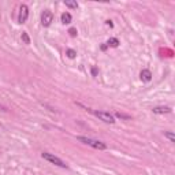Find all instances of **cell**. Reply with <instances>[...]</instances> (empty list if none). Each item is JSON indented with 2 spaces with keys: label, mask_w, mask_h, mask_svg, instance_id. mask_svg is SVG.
Returning <instances> with one entry per match:
<instances>
[{
  "label": "cell",
  "mask_w": 175,
  "mask_h": 175,
  "mask_svg": "<svg viewBox=\"0 0 175 175\" xmlns=\"http://www.w3.org/2000/svg\"><path fill=\"white\" fill-rule=\"evenodd\" d=\"M115 115H116V116H118V118H125V119H129V118H130L129 115H125V114H121V112H116V114H115Z\"/></svg>",
  "instance_id": "5bb4252c"
},
{
  "label": "cell",
  "mask_w": 175,
  "mask_h": 175,
  "mask_svg": "<svg viewBox=\"0 0 175 175\" xmlns=\"http://www.w3.org/2000/svg\"><path fill=\"white\" fill-rule=\"evenodd\" d=\"M68 33H70V36H71V37H75V36H77V29H70Z\"/></svg>",
  "instance_id": "9a60e30c"
},
{
  "label": "cell",
  "mask_w": 175,
  "mask_h": 175,
  "mask_svg": "<svg viewBox=\"0 0 175 175\" xmlns=\"http://www.w3.org/2000/svg\"><path fill=\"white\" fill-rule=\"evenodd\" d=\"M152 111H153L155 114H170L171 108L170 107H155Z\"/></svg>",
  "instance_id": "ba28073f"
},
{
  "label": "cell",
  "mask_w": 175,
  "mask_h": 175,
  "mask_svg": "<svg viewBox=\"0 0 175 175\" xmlns=\"http://www.w3.org/2000/svg\"><path fill=\"white\" fill-rule=\"evenodd\" d=\"M65 6L68 8H78V3H77V1H73V0H66Z\"/></svg>",
  "instance_id": "30bf717a"
},
{
  "label": "cell",
  "mask_w": 175,
  "mask_h": 175,
  "mask_svg": "<svg viewBox=\"0 0 175 175\" xmlns=\"http://www.w3.org/2000/svg\"><path fill=\"white\" fill-rule=\"evenodd\" d=\"M119 40L118 38H115V37H111V38H108L107 41V45L108 46H112V48H116V46H119Z\"/></svg>",
  "instance_id": "9c48e42d"
},
{
  "label": "cell",
  "mask_w": 175,
  "mask_h": 175,
  "mask_svg": "<svg viewBox=\"0 0 175 175\" xmlns=\"http://www.w3.org/2000/svg\"><path fill=\"white\" fill-rule=\"evenodd\" d=\"M77 139H78L79 142L86 144V145H89V147L94 148V149H99V150L107 149V145L104 142H101V141H99V139H93V138H89V137H82V136L77 137Z\"/></svg>",
  "instance_id": "6da1fadb"
},
{
  "label": "cell",
  "mask_w": 175,
  "mask_h": 175,
  "mask_svg": "<svg viewBox=\"0 0 175 175\" xmlns=\"http://www.w3.org/2000/svg\"><path fill=\"white\" fill-rule=\"evenodd\" d=\"M66 55H67L70 59H74V57L77 56V51H74V49H67V51H66Z\"/></svg>",
  "instance_id": "4fadbf2b"
},
{
  "label": "cell",
  "mask_w": 175,
  "mask_h": 175,
  "mask_svg": "<svg viewBox=\"0 0 175 175\" xmlns=\"http://www.w3.org/2000/svg\"><path fill=\"white\" fill-rule=\"evenodd\" d=\"M164 137L166 138H168L171 142H175V136H174V133H171V131H166L164 133Z\"/></svg>",
  "instance_id": "7c38bea8"
},
{
  "label": "cell",
  "mask_w": 175,
  "mask_h": 175,
  "mask_svg": "<svg viewBox=\"0 0 175 175\" xmlns=\"http://www.w3.org/2000/svg\"><path fill=\"white\" fill-rule=\"evenodd\" d=\"M28 17H29V8L26 4H21L19 7V18H18V22L19 23H25L28 21Z\"/></svg>",
  "instance_id": "5b68a950"
},
{
  "label": "cell",
  "mask_w": 175,
  "mask_h": 175,
  "mask_svg": "<svg viewBox=\"0 0 175 175\" xmlns=\"http://www.w3.org/2000/svg\"><path fill=\"white\" fill-rule=\"evenodd\" d=\"M60 19H62V23H63V25H68V23H71L73 17H71L70 12H63L62 17H60Z\"/></svg>",
  "instance_id": "52a82bcc"
},
{
  "label": "cell",
  "mask_w": 175,
  "mask_h": 175,
  "mask_svg": "<svg viewBox=\"0 0 175 175\" xmlns=\"http://www.w3.org/2000/svg\"><path fill=\"white\" fill-rule=\"evenodd\" d=\"M21 38H22V41H23L25 44H30V38H29V36H28V33H26V32H22Z\"/></svg>",
  "instance_id": "8fae6325"
},
{
  "label": "cell",
  "mask_w": 175,
  "mask_h": 175,
  "mask_svg": "<svg viewBox=\"0 0 175 175\" xmlns=\"http://www.w3.org/2000/svg\"><path fill=\"white\" fill-rule=\"evenodd\" d=\"M41 156H43V159H44V160L49 161V163H52V164L57 166V167L67 168V164H66L65 161L62 160V159H59L57 156H55V155H52V153H46V152H44V153L41 155Z\"/></svg>",
  "instance_id": "7a4b0ae2"
},
{
  "label": "cell",
  "mask_w": 175,
  "mask_h": 175,
  "mask_svg": "<svg viewBox=\"0 0 175 175\" xmlns=\"http://www.w3.org/2000/svg\"><path fill=\"white\" fill-rule=\"evenodd\" d=\"M93 114L96 115L100 121H103L104 123H110V125H114L115 123V118L111 114H108V112H103V111H93Z\"/></svg>",
  "instance_id": "3957f363"
},
{
  "label": "cell",
  "mask_w": 175,
  "mask_h": 175,
  "mask_svg": "<svg viewBox=\"0 0 175 175\" xmlns=\"http://www.w3.org/2000/svg\"><path fill=\"white\" fill-rule=\"evenodd\" d=\"M52 21H54V14H52V11L49 10H45L43 11V14H41V23H43V26H49L51 23H52Z\"/></svg>",
  "instance_id": "277c9868"
},
{
  "label": "cell",
  "mask_w": 175,
  "mask_h": 175,
  "mask_svg": "<svg viewBox=\"0 0 175 175\" xmlns=\"http://www.w3.org/2000/svg\"><path fill=\"white\" fill-rule=\"evenodd\" d=\"M0 110H1V111H7V108L4 107L3 104H0Z\"/></svg>",
  "instance_id": "e0dca14e"
},
{
  "label": "cell",
  "mask_w": 175,
  "mask_h": 175,
  "mask_svg": "<svg viewBox=\"0 0 175 175\" xmlns=\"http://www.w3.org/2000/svg\"><path fill=\"white\" fill-rule=\"evenodd\" d=\"M92 74H93V77H96V75H97V68L96 67L92 68Z\"/></svg>",
  "instance_id": "2e32d148"
},
{
  "label": "cell",
  "mask_w": 175,
  "mask_h": 175,
  "mask_svg": "<svg viewBox=\"0 0 175 175\" xmlns=\"http://www.w3.org/2000/svg\"><path fill=\"white\" fill-rule=\"evenodd\" d=\"M139 77H141V79H142L144 82H149L150 79H152V73L148 68H144L142 71H141V74H139Z\"/></svg>",
  "instance_id": "8992f818"
}]
</instances>
